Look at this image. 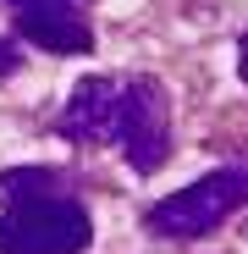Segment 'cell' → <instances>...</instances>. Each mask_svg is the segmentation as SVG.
<instances>
[{
	"label": "cell",
	"mask_w": 248,
	"mask_h": 254,
	"mask_svg": "<svg viewBox=\"0 0 248 254\" xmlns=\"http://www.w3.org/2000/svg\"><path fill=\"white\" fill-rule=\"evenodd\" d=\"M121 77H83L66 111H61V133L83 144H116V122H121Z\"/></svg>",
	"instance_id": "cell-4"
},
{
	"label": "cell",
	"mask_w": 248,
	"mask_h": 254,
	"mask_svg": "<svg viewBox=\"0 0 248 254\" xmlns=\"http://www.w3.org/2000/svg\"><path fill=\"white\" fill-rule=\"evenodd\" d=\"M89 243H94V221L66 193L22 199L0 216V254H83Z\"/></svg>",
	"instance_id": "cell-1"
},
{
	"label": "cell",
	"mask_w": 248,
	"mask_h": 254,
	"mask_svg": "<svg viewBox=\"0 0 248 254\" xmlns=\"http://www.w3.org/2000/svg\"><path fill=\"white\" fill-rule=\"evenodd\" d=\"M243 204H248V172H210V177L177 188L171 199L149 204L144 221L154 238H204L226 216H237Z\"/></svg>",
	"instance_id": "cell-2"
},
{
	"label": "cell",
	"mask_w": 248,
	"mask_h": 254,
	"mask_svg": "<svg viewBox=\"0 0 248 254\" xmlns=\"http://www.w3.org/2000/svg\"><path fill=\"white\" fill-rule=\"evenodd\" d=\"M22 66V56H17V45H11V39H0V77H11Z\"/></svg>",
	"instance_id": "cell-7"
},
{
	"label": "cell",
	"mask_w": 248,
	"mask_h": 254,
	"mask_svg": "<svg viewBox=\"0 0 248 254\" xmlns=\"http://www.w3.org/2000/svg\"><path fill=\"white\" fill-rule=\"evenodd\" d=\"M17 28H22V39H33L50 56H89L94 50V28L83 22L77 6H22Z\"/></svg>",
	"instance_id": "cell-5"
},
{
	"label": "cell",
	"mask_w": 248,
	"mask_h": 254,
	"mask_svg": "<svg viewBox=\"0 0 248 254\" xmlns=\"http://www.w3.org/2000/svg\"><path fill=\"white\" fill-rule=\"evenodd\" d=\"M55 188H61V172H50V166H39V172H6V177H0V199H6V204L45 199Z\"/></svg>",
	"instance_id": "cell-6"
},
{
	"label": "cell",
	"mask_w": 248,
	"mask_h": 254,
	"mask_svg": "<svg viewBox=\"0 0 248 254\" xmlns=\"http://www.w3.org/2000/svg\"><path fill=\"white\" fill-rule=\"evenodd\" d=\"M237 72H243V83H248V33H243V45H237Z\"/></svg>",
	"instance_id": "cell-9"
},
{
	"label": "cell",
	"mask_w": 248,
	"mask_h": 254,
	"mask_svg": "<svg viewBox=\"0 0 248 254\" xmlns=\"http://www.w3.org/2000/svg\"><path fill=\"white\" fill-rule=\"evenodd\" d=\"M116 149L133 160V172H160L171 155V111L154 77H127L121 89V122H116Z\"/></svg>",
	"instance_id": "cell-3"
},
{
	"label": "cell",
	"mask_w": 248,
	"mask_h": 254,
	"mask_svg": "<svg viewBox=\"0 0 248 254\" xmlns=\"http://www.w3.org/2000/svg\"><path fill=\"white\" fill-rule=\"evenodd\" d=\"M11 6H17V11H22V6H77V11H83L89 0H11Z\"/></svg>",
	"instance_id": "cell-8"
}]
</instances>
